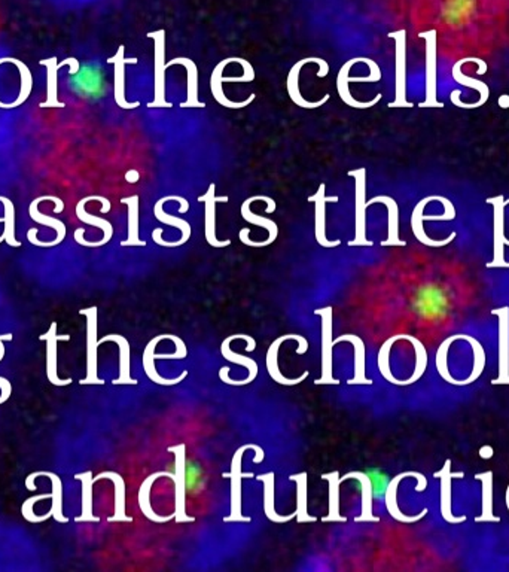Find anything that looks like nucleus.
I'll return each mask as SVG.
<instances>
[{
  "label": "nucleus",
  "mask_w": 509,
  "mask_h": 572,
  "mask_svg": "<svg viewBox=\"0 0 509 572\" xmlns=\"http://www.w3.org/2000/svg\"><path fill=\"white\" fill-rule=\"evenodd\" d=\"M442 475V513L444 517L447 518L449 522L453 523H458V522H463L464 517H453V514H450V481H451V472L449 471V462H447L445 468L441 472Z\"/></svg>",
  "instance_id": "nucleus-9"
},
{
  "label": "nucleus",
  "mask_w": 509,
  "mask_h": 572,
  "mask_svg": "<svg viewBox=\"0 0 509 572\" xmlns=\"http://www.w3.org/2000/svg\"><path fill=\"white\" fill-rule=\"evenodd\" d=\"M81 314L86 316V361H88V373L84 380H81V385H88V383H97L102 385L103 382L97 377V309H86L79 312Z\"/></svg>",
  "instance_id": "nucleus-2"
},
{
  "label": "nucleus",
  "mask_w": 509,
  "mask_h": 572,
  "mask_svg": "<svg viewBox=\"0 0 509 572\" xmlns=\"http://www.w3.org/2000/svg\"><path fill=\"white\" fill-rule=\"evenodd\" d=\"M99 479H112L117 485V516L110 520H127V517H124V501H122L124 499V481L115 472H103L99 477H95L94 481H97Z\"/></svg>",
  "instance_id": "nucleus-10"
},
{
  "label": "nucleus",
  "mask_w": 509,
  "mask_h": 572,
  "mask_svg": "<svg viewBox=\"0 0 509 572\" xmlns=\"http://www.w3.org/2000/svg\"><path fill=\"white\" fill-rule=\"evenodd\" d=\"M234 339H241V336H233V337H230V339H226V340L224 341V345H222V355H224V356H226V359H228V361H233V363H237V364H243L246 368H249L250 376H249L248 380H244V385H246V383L252 382L253 378H254V376H257V373H258V367H257V364L253 363L252 359H249V358H244V356H240V355L234 354V352H230V350H228V343H230V341H231V340H234Z\"/></svg>",
  "instance_id": "nucleus-11"
},
{
  "label": "nucleus",
  "mask_w": 509,
  "mask_h": 572,
  "mask_svg": "<svg viewBox=\"0 0 509 572\" xmlns=\"http://www.w3.org/2000/svg\"><path fill=\"white\" fill-rule=\"evenodd\" d=\"M364 474L366 475L368 483H370L372 501L383 503V501L386 499V495H388V490L392 483L390 475L380 468H368L365 470Z\"/></svg>",
  "instance_id": "nucleus-6"
},
{
  "label": "nucleus",
  "mask_w": 509,
  "mask_h": 572,
  "mask_svg": "<svg viewBox=\"0 0 509 572\" xmlns=\"http://www.w3.org/2000/svg\"><path fill=\"white\" fill-rule=\"evenodd\" d=\"M5 340H12V334H3V336H0V361H2L5 356V346H3Z\"/></svg>",
  "instance_id": "nucleus-15"
},
{
  "label": "nucleus",
  "mask_w": 509,
  "mask_h": 572,
  "mask_svg": "<svg viewBox=\"0 0 509 572\" xmlns=\"http://www.w3.org/2000/svg\"><path fill=\"white\" fill-rule=\"evenodd\" d=\"M48 498H52V495H49V494H43V495H38V496H33V498H29L27 501H25V503L23 504V507H21V513H23V516L27 518L29 522H32V523H42V522H45V520H48L49 517H52V513L49 512V513H47V514H42V516H36L33 513V507H34V504L36 503H39V501H42V499H48Z\"/></svg>",
  "instance_id": "nucleus-12"
},
{
  "label": "nucleus",
  "mask_w": 509,
  "mask_h": 572,
  "mask_svg": "<svg viewBox=\"0 0 509 572\" xmlns=\"http://www.w3.org/2000/svg\"><path fill=\"white\" fill-rule=\"evenodd\" d=\"M40 340H47V377L48 380L56 385V386H66L72 383V378H61L57 376V343L60 340H69L70 336H64V334H57V323L52 322L51 328L47 334H42L39 337Z\"/></svg>",
  "instance_id": "nucleus-3"
},
{
  "label": "nucleus",
  "mask_w": 509,
  "mask_h": 572,
  "mask_svg": "<svg viewBox=\"0 0 509 572\" xmlns=\"http://www.w3.org/2000/svg\"><path fill=\"white\" fill-rule=\"evenodd\" d=\"M182 485L187 496H198L204 490L207 477L203 465L194 457H185L183 461Z\"/></svg>",
  "instance_id": "nucleus-4"
},
{
  "label": "nucleus",
  "mask_w": 509,
  "mask_h": 572,
  "mask_svg": "<svg viewBox=\"0 0 509 572\" xmlns=\"http://www.w3.org/2000/svg\"><path fill=\"white\" fill-rule=\"evenodd\" d=\"M0 389H2V397H0V404H2V402H5L8 398L11 397V392H12L11 383L8 382L6 378L0 377Z\"/></svg>",
  "instance_id": "nucleus-14"
},
{
  "label": "nucleus",
  "mask_w": 509,
  "mask_h": 572,
  "mask_svg": "<svg viewBox=\"0 0 509 572\" xmlns=\"http://www.w3.org/2000/svg\"><path fill=\"white\" fill-rule=\"evenodd\" d=\"M356 355H359V346H356ZM356 367H359V358L356 359Z\"/></svg>",
  "instance_id": "nucleus-16"
},
{
  "label": "nucleus",
  "mask_w": 509,
  "mask_h": 572,
  "mask_svg": "<svg viewBox=\"0 0 509 572\" xmlns=\"http://www.w3.org/2000/svg\"><path fill=\"white\" fill-rule=\"evenodd\" d=\"M39 475H47V477H49L52 481V507L49 510V512L52 513V517H54L58 523H67L69 518L63 516V485H61V479L57 474L48 472V471L33 472L29 475L27 480H25V488H27L29 490H36L38 486H36V483H34V480H36Z\"/></svg>",
  "instance_id": "nucleus-5"
},
{
  "label": "nucleus",
  "mask_w": 509,
  "mask_h": 572,
  "mask_svg": "<svg viewBox=\"0 0 509 572\" xmlns=\"http://www.w3.org/2000/svg\"><path fill=\"white\" fill-rule=\"evenodd\" d=\"M110 340L117 341L119 345V349H121V376L115 383L117 385L136 383L134 380H131V378H130V346H128V341L122 336H118V334H110V336H106V337H103L102 340H99V345H102V343L110 341Z\"/></svg>",
  "instance_id": "nucleus-7"
},
{
  "label": "nucleus",
  "mask_w": 509,
  "mask_h": 572,
  "mask_svg": "<svg viewBox=\"0 0 509 572\" xmlns=\"http://www.w3.org/2000/svg\"><path fill=\"white\" fill-rule=\"evenodd\" d=\"M78 480L82 481V501H84V508H82V516L76 517V522H88L94 520L97 522V517L91 516V485L94 483V479H91V472H84L76 475Z\"/></svg>",
  "instance_id": "nucleus-8"
},
{
  "label": "nucleus",
  "mask_w": 509,
  "mask_h": 572,
  "mask_svg": "<svg viewBox=\"0 0 509 572\" xmlns=\"http://www.w3.org/2000/svg\"><path fill=\"white\" fill-rule=\"evenodd\" d=\"M411 309L421 322H442L451 310L450 293L440 284L420 286L411 298Z\"/></svg>",
  "instance_id": "nucleus-1"
},
{
  "label": "nucleus",
  "mask_w": 509,
  "mask_h": 572,
  "mask_svg": "<svg viewBox=\"0 0 509 572\" xmlns=\"http://www.w3.org/2000/svg\"><path fill=\"white\" fill-rule=\"evenodd\" d=\"M480 479L484 481V516L480 517L478 520H496V517L491 516V474H482Z\"/></svg>",
  "instance_id": "nucleus-13"
}]
</instances>
